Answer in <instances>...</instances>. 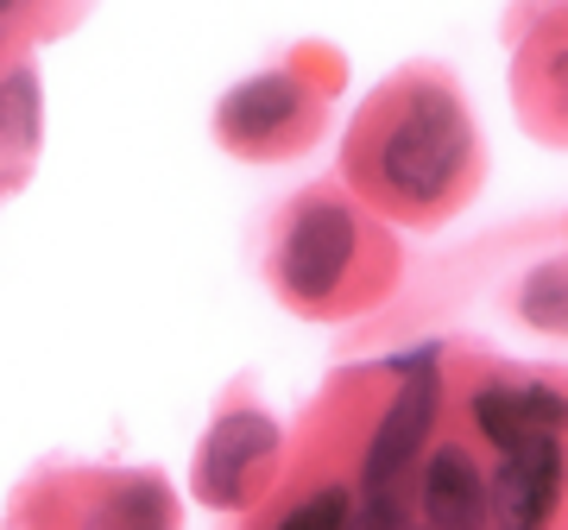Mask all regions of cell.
I'll use <instances>...</instances> for the list:
<instances>
[{"instance_id": "2", "label": "cell", "mask_w": 568, "mask_h": 530, "mask_svg": "<svg viewBox=\"0 0 568 530\" xmlns=\"http://www.w3.org/2000/svg\"><path fill=\"white\" fill-rule=\"evenodd\" d=\"M354 259H361V222H354V208L335 203V196H310L278 241V285L297 304L316 309L328 297H342V285L354 278Z\"/></svg>"}, {"instance_id": "9", "label": "cell", "mask_w": 568, "mask_h": 530, "mask_svg": "<svg viewBox=\"0 0 568 530\" xmlns=\"http://www.w3.org/2000/svg\"><path fill=\"white\" fill-rule=\"evenodd\" d=\"M82 530H178V506H171V487L152 480V473H133V480H114V487L89 506Z\"/></svg>"}, {"instance_id": "4", "label": "cell", "mask_w": 568, "mask_h": 530, "mask_svg": "<svg viewBox=\"0 0 568 530\" xmlns=\"http://www.w3.org/2000/svg\"><path fill=\"white\" fill-rule=\"evenodd\" d=\"M436 410H443V379H436V367L405 373V386L386 405V417H379V429H373V442L361 455V492L398 487V473L424 455V436L436 429Z\"/></svg>"}, {"instance_id": "7", "label": "cell", "mask_w": 568, "mask_h": 530, "mask_svg": "<svg viewBox=\"0 0 568 530\" xmlns=\"http://www.w3.org/2000/svg\"><path fill=\"white\" fill-rule=\"evenodd\" d=\"M474 424L499 455H518L530 442H562L568 398L549 386H480L474 391Z\"/></svg>"}, {"instance_id": "5", "label": "cell", "mask_w": 568, "mask_h": 530, "mask_svg": "<svg viewBox=\"0 0 568 530\" xmlns=\"http://www.w3.org/2000/svg\"><path fill=\"white\" fill-rule=\"evenodd\" d=\"M562 442H530V449L506 455V468L487 487V524L493 530H544L562 506Z\"/></svg>"}, {"instance_id": "14", "label": "cell", "mask_w": 568, "mask_h": 530, "mask_svg": "<svg viewBox=\"0 0 568 530\" xmlns=\"http://www.w3.org/2000/svg\"><path fill=\"white\" fill-rule=\"evenodd\" d=\"M549 77H556V89L568 95V51H556V63H549Z\"/></svg>"}, {"instance_id": "13", "label": "cell", "mask_w": 568, "mask_h": 530, "mask_svg": "<svg viewBox=\"0 0 568 530\" xmlns=\"http://www.w3.org/2000/svg\"><path fill=\"white\" fill-rule=\"evenodd\" d=\"M342 530H405V511L392 492H361V499H347Z\"/></svg>"}, {"instance_id": "8", "label": "cell", "mask_w": 568, "mask_h": 530, "mask_svg": "<svg viewBox=\"0 0 568 530\" xmlns=\"http://www.w3.org/2000/svg\"><path fill=\"white\" fill-rule=\"evenodd\" d=\"M424 524L429 530H487V473L467 449H436L424 468Z\"/></svg>"}, {"instance_id": "12", "label": "cell", "mask_w": 568, "mask_h": 530, "mask_svg": "<svg viewBox=\"0 0 568 530\" xmlns=\"http://www.w3.org/2000/svg\"><path fill=\"white\" fill-rule=\"evenodd\" d=\"M347 499H354L347 487H323V492H310V499H297V506H291V511L278 518V530H342Z\"/></svg>"}, {"instance_id": "1", "label": "cell", "mask_w": 568, "mask_h": 530, "mask_svg": "<svg viewBox=\"0 0 568 530\" xmlns=\"http://www.w3.org/2000/svg\"><path fill=\"white\" fill-rule=\"evenodd\" d=\"M467 159H474V126H467L462 102L436 82L405 89V102L392 108L379 140H373V177L405 208L443 203L462 184Z\"/></svg>"}, {"instance_id": "10", "label": "cell", "mask_w": 568, "mask_h": 530, "mask_svg": "<svg viewBox=\"0 0 568 530\" xmlns=\"http://www.w3.org/2000/svg\"><path fill=\"white\" fill-rule=\"evenodd\" d=\"M518 309H525V323L568 335V265H537L518 291Z\"/></svg>"}, {"instance_id": "6", "label": "cell", "mask_w": 568, "mask_h": 530, "mask_svg": "<svg viewBox=\"0 0 568 530\" xmlns=\"http://www.w3.org/2000/svg\"><path fill=\"white\" fill-rule=\"evenodd\" d=\"M304 114H310L304 77H291V70H260V77H246L241 89L222 95L215 126H222L234 145H278Z\"/></svg>"}, {"instance_id": "11", "label": "cell", "mask_w": 568, "mask_h": 530, "mask_svg": "<svg viewBox=\"0 0 568 530\" xmlns=\"http://www.w3.org/2000/svg\"><path fill=\"white\" fill-rule=\"evenodd\" d=\"M0 140H13V145L39 140V77L32 70H13L0 82Z\"/></svg>"}, {"instance_id": "3", "label": "cell", "mask_w": 568, "mask_h": 530, "mask_svg": "<svg viewBox=\"0 0 568 530\" xmlns=\"http://www.w3.org/2000/svg\"><path fill=\"white\" fill-rule=\"evenodd\" d=\"M272 461H278V424L265 410H227V417H215V429L203 436V455H196V492H203V506L241 511L260 492V473Z\"/></svg>"}]
</instances>
